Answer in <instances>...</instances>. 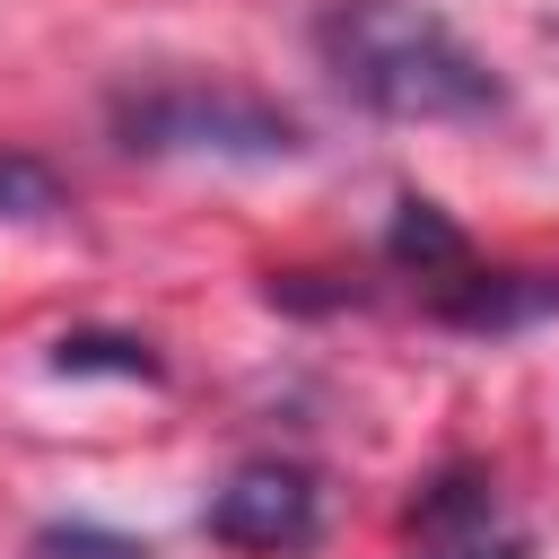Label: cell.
Returning a JSON list of instances; mask_svg holds the SVG:
<instances>
[{
  "label": "cell",
  "instance_id": "obj_1",
  "mask_svg": "<svg viewBox=\"0 0 559 559\" xmlns=\"http://www.w3.org/2000/svg\"><path fill=\"white\" fill-rule=\"evenodd\" d=\"M314 52L332 87L384 122H489L507 105V79L419 0H332Z\"/></svg>",
  "mask_w": 559,
  "mask_h": 559
},
{
  "label": "cell",
  "instance_id": "obj_2",
  "mask_svg": "<svg viewBox=\"0 0 559 559\" xmlns=\"http://www.w3.org/2000/svg\"><path fill=\"white\" fill-rule=\"evenodd\" d=\"M114 140L131 157H236V166H280L306 148V122L253 87H227V79H148V87H122L105 105Z\"/></svg>",
  "mask_w": 559,
  "mask_h": 559
},
{
  "label": "cell",
  "instance_id": "obj_3",
  "mask_svg": "<svg viewBox=\"0 0 559 559\" xmlns=\"http://www.w3.org/2000/svg\"><path fill=\"white\" fill-rule=\"evenodd\" d=\"M201 533L227 542V550H271V559H288V550H306V542L323 533V489H314L306 463L253 454V463H236V472L210 489Z\"/></svg>",
  "mask_w": 559,
  "mask_h": 559
},
{
  "label": "cell",
  "instance_id": "obj_4",
  "mask_svg": "<svg viewBox=\"0 0 559 559\" xmlns=\"http://www.w3.org/2000/svg\"><path fill=\"white\" fill-rule=\"evenodd\" d=\"M428 314L454 323V332H524V323H550L559 314V271H515V262H472L454 280L428 288Z\"/></svg>",
  "mask_w": 559,
  "mask_h": 559
},
{
  "label": "cell",
  "instance_id": "obj_5",
  "mask_svg": "<svg viewBox=\"0 0 559 559\" xmlns=\"http://www.w3.org/2000/svg\"><path fill=\"white\" fill-rule=\"evenodd\" d=\"M384 262L402 271V280H454V271H472V236L428 201V192H402L393 201V227H384Z\"/></svg>",
  "mask_w": 559,
  "mask_h": 559
},
{
  "label": "cell",
  "instance_id": "obj_6",
  "mask_svg": "<svg viewBox=\"0 0 559 559\" xmlns=\"http://www.w3.org/2000/svg\"><path fill=\"white\" fill-rule=\"evenodd\" d=\"M498 515V480L480 472V463H445L428 489H419V507H411V533H428V542H480V524Z\"/></svg>",
  "mask_w": 559,
  "mask_h": 559
},
{
  "label": "cell",
  "instance_id": "obj_7",
  "mask_svg": "<svg viewBox=\"0 0 559 559\" xmlns=\"http://www.w3.org/2000/svg\"><path fill=\"white\" fill-rule=\"evenodd\" d=\"M52 376H122V384H157L166 358L140 341V332H114V323H79L52 341Z\"/></svg>",
  "mask_w": 559,
  "mask_h": 559
},
{
  "label": "cell",
  "instance_id": "obj_8",
  "mask_svg": "<svg viewBox=\"0 0 559 559\" xmlns=\"http://www.w3.org/2000/svg\"><path fill=\"white\" fill-rule=\"evenodd\" d=\"M70 192L35 148H0V218H52Z\"/></svg>",
  "mask_w": 559,
  "mask_h": 559
},
{
  "label": "cell",
  "instance_id": "obj_9",
  "mask_svg": "<svg viewBox=\"0 0 559 559\" xmlns=\"http://www.w3.org/2000/svg\"><path fill=\"white\" fill-rule=\"evenodd\" d=\"M26 559H148V542H131L114 524H87V515H61L26 542Z\"/></svg>",
  "mask_w": 559,
  "mask_h": 559
},
{
  "label": "cell",
  "instance_id": "obj_10",
  "mask_svg": "<svg viewBox=\"0 0 559 559\" xmlns=\"http://www.w3.org/2000/svg\"><path fill=\"white\" fill-rule=\"evenodd\" d=\"M445 559H533V542H489V533H480V542H463V550H445Z\"/></svg>",
  "mask_w": 559,
  "mask_h": 559
}]
</instances>
